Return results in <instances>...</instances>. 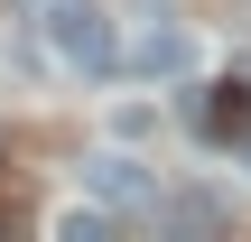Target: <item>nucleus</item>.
Segmentation results:
<instances>
[{
    "mask_svg": "<svg viewBox=\"0 0 251 242\" xmlns=\"http://www.w3.org/2000/svg\"><path fill=\"white\" fill-rule=\"evenodd\" d=\"M186 56H196V37H186V19H177L168 0H130V9H121V28H112V75H186Z\"/></svg>",
    "mask_w": 251,
    "mask_h": 242,
    "instance_id": "obj_1",
    "label": "nucleus"
},
{
    "mask_svg": "<svg viewBox=\"0 0 251 242\" xmlns=\"http://www.w3.org/2000/svg\"><path fill=\"white\" fill-rule=\"evenodd\" d=\"M186 121H196V140H214V149L251 140V84H214V93H205Z\"/></svg>",
    "mask_w": 251,
    "mask_h": 242,
    "instance_id": "obj_2",
    "label": "nucleus"
},
{
    "mask_svg": "<svg viewBox=\"0 0 251 242\" xmlns=\"http://www.w3.org/2000/svg\"><path fill=\"white\" fill-rule=\"evenodd\" d=\"M93 187H102L112 205H158V187H149V168H140V159H102V168H93Z\"/></svg>",
    "mask_w": 251,
    "mask_h": 242,
    "instance_id": "obj_3",
    "label": "nucleus"
},
{
    "mask_svg": "<svg viewBox=\"0 0 251 242\" xmlns=\"http://www.w3.org/2000/svg\"><path fill=\"white\" fill-rule=\"evenodd\" d=\"M168 215H177V224H224V215H233V205H224V196H205V187H196V196H177V205H168Z\"/></svg>",
    "mask_w": 251,
    "mask_h": 242,
    "instance_id": "obj_4",
    "label": "nucleus"
}]
</instances>
